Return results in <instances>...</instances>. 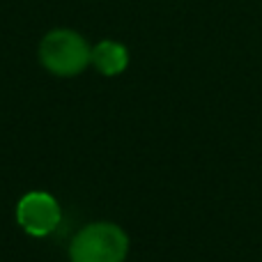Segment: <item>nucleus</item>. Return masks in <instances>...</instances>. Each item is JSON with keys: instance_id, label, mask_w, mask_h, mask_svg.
Segmentation results:
<instances>
[{"instance_id": "f257e3e1", "label": "nucleus", "mask_w": 262, "mask_h": 262, "mask_svg": "<svg viewBox=\"0 0 262 262\" xmlns=\"http://www.w3.org/2000/svg\"><path fill=\"white\" fill-rule=\"evenodd\" d=\"M37 58L49 74L72 78L92 64V46L81 32L72 28H53L41 37Z\"/></svg>"}, {"instance_id": "f03ea898", "label": "nucleus", "mask_w": 262, "mask_h": 262, "mask_svg": "<svg viewBox=\"0 0 262 262\" xmlns=\"http://www.w3.org/2000/svg\"><path fill=\"white\" fill-rule=\"evenodd\" d=\"M129 255V235L111 221L83 226L69 244V262H124Z\"/></svg>"}, {"instance_id": "7ed1b4c3", "label": "nucleus", "mask_w": 262, "mask_h": 262, "mask_svg": "<svg viewBox=\"0 0 262 262\" xmlns=\"http://www.w3.org/2000/svg\"><path fill=\"white\" fill-rule=\"evenodd\" d=\"M62 221L60 203L46 191H28L16 205V223L26 235L46 237Z\"/></svg>"}, {"instance_id": "20e7f679", "label": "nucleus", "mask_w": 262, "mask_h": 262, "mask_svg": "<svg viewBox=\"0 0 262 262\" xmlns=\"http://www.w3.org/2000/svg\"><path fill=\"white\" fill-rule=\"evenodd\" d=\"M92 67L101 76H120L129 67V51L115 39H101L92 46Z\"/></svg>"}]
</instances>
